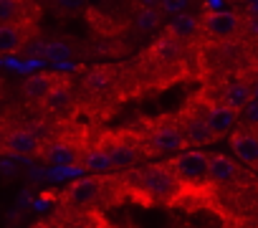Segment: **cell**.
<instances>
[{"instance_id": "6da1fadb", "label": "cell", "mask_w": 258, "mask_h": 228, "mask_svg": "<svg viewBox=\"0 0 258 228\" xmlns=\"http://www.w3.org/2000/svg\"><path fill=\"white\" fill-rule=\"evenodd\" d=\"M140 188L152 198V200H160V203H170L177 198L180 193V180L177 175L170 170V165H147L142 170L135 173Z\"/></svg>"}, {"instance_id": "7a4b0ae2", "label": "cell", "mask_w": 258, "mask_h": 228, "mask_svg": "<svg viewBox=\"0 0 258 228\" xmlns=\"http://www.w3.org/2000/svg\"><path fill=\"white\" fill-rule=\"evenodd\" d=\"M167 165L177 175L180 183H187V185L210 183L208 180V155L203 150H180L177 157H172Z\"/></svg>"}, {"instance_id": "3957f363", "label": "cell", "mask_w": 258, "mask_h": 228, "mask_svg": "<svg viewBox=\"0 0 258 228\" xmlns=\"http://www.w3.org/2000/svg\"><path fill=\"white\" fill-rule=\"evenodd\" d=\"M240 16L233 11H208L200 18V31H205L215 41H228L240 33Z\"/></svg>"}, {"instance_id": "277c9868", "label": "cell", "mask_w": 258, "mask_h": 228, "mask_svg": "<svg viewBox=\"0 0 258 228\" xmlns=\"http://www.w3.org/2000/svg\"><path fill=\"white\" fill-rule=\"evenodd\" d=\"M177 122H180V130H182L187 145L203 147V145L215 142L213 135H210V127H208V122H205V106H187V109L180 114Z\"/></svg>"}, {"instance_id": "5b68a950", "label": "cell", "mask_w": 258, "mask_h": 228, "mask_svg": "<svg viewBox=\"0 0 258 228\" xmlns=\"http://www.w3.org/2000/svg\"><path fill=\"white\" fill-rule=\"evenodd\" d=\"M41 147H43V140L31 127H23V125L8 127L3 152H11L16 157H38L41 155Z\"/></svg>"}, {"instance_id": "8992f818", "label": "cell", "mask_w": 258, "mask_h": 228, "mask_svg": "<svg viewBox=\"0 0 258 228\" xmlns=\"http://www.w3.org/2000/svg\"><path fill=\"white\" fill-rule=\"evenodd\" d=\"M238 120H240V111L233 109V106H228V104H223V101H215V104H208L205 106V122L210 127L213 140H220V137L230 135L235 130Z\"/></svg>"}, {"instance_id": "52a82bcc", "label": "cell", "mask_w": 258, "mask_h": 228, "mask_svg": "<svg viewBox=\"0 0 258 228\" xmlns=\"http://www.w3.org/2000/svg\"><path fill=\"white\" fill-rule=\"evenodd\" d=\"M147 142H150V152H180L187 145L180 122H160L150 132Z\"/></svg>"}, {"instance_id": "ba28073f", "label": "cell", "mask_w": 258, "mask_h": 228, "mask_svg": "<svg viewBox=\"0 0 258 228\" xmlns=\"http://www.w3.org/2000/svg\"><path fill=\"white\" fill-rule=\"evenodd\" d=\"M43 109L53 117H63V114L74 106V84L69 76H56L53 86L48 89V94L41 99Z\"/></svg>"}, {"instance_id": "9c48e42d", "label": "cell", "mask_w": 258, "mask_h": 228, "mask_svg": "<svg viewBox=\"0 0 258 228\" xmlns=\"http://www.w3.org/2000/svg\"><path fill=\"white\" fill-rule=\"evenodd\" d=\"M111 162V170H129L140 162V147L126 142L121 137H109L106 142H99Z\"/></svg>"}, {"instance_id": "30bf717a", "label": "cell", "mask_w": 258, "mask_h": 228, "mask_svg": "<svg viewBox=\"0 0 258 228\" xmlns=\"http://www.w3.org/2000/svg\"><path fill=\"white\" fill-rule=\"evenodd\" d=\"M99 195H101V180H96V178H79V180L66 185L63 203L74 205V208H84V205L96 203Z\"/></svg>"}, {"instance_id": "8fae6325", "label": "cell", "mask_w": 258, "mask_h": 228, "mask_svg": "<svg viewBox=\"0 0 258 228\" xmlns=\"http://www.w3.org/2000/svg\"><path fill=\"white\" fill-rule=\"evenodd\" d=\"M81 145H74V140H53L48 142L46 147H41V155L46 162L51 165H58V167H71V165H79L81 160Z\"/></svg>"}, {"instance_id": "7c38bea8", "label": "cell", "mask_w": 258, "mask_h": 228, "mask_svg": "<svg viewBox=\"0 0 258 228\" xmlns=\"http://www.w3.org/2000/svg\"><path fill=\"white\" fill-rule=\"evenodd\" d=\"M230 147L243 165H248L253 170L258 167V130H253V127L235 130L230 137Z\"/></svg>"}, {"instance_id": "4fadbf2b", "label": "cell", "mask_w": 258, "mask_h": 228, "mask_svg": "<svg viewBox=\"0 0 258 228\" xmlns=\"http://www.w3.org/2000/svg\"><path fill=\"white\" fill-rule=\"evenodd\" d=\"M26 23L28 21H21V23H0V56H11V53H18L28 38V31H26Z\"/></svg>"}, {"instance_id": "5bb4252c", "label": "cell", "mask_w": 258, "mask_h": 228, "mask_svg": "<svg viewBox=\"0 0 258 228\" xmlns=\"http://www.w3.org/2000/svg\"><path fill=\"white\" fill-rule=\"evenodd\" d=\"M238 165L225 155H208V180L218 185H230L238 180Z\"/></svg>"}, {"instance_id": "9a60e30c", "label": "cell", "mask_w": 258, "mask_h": 228, "mask_svg": "<svg viewBox=\"0 0 258 228\" xmlns=\"http://www.w3.org/2000/svg\"><path fill=\"white\" fill-rule=\"evenodd\" d=\"M198 33H200V18L187 16V13H177V16L167 23V28H165V36L175 38L177 43H182V41H192Z\"/></svg>"}, {"instance_id": "2e32d148", "label": "cell", "mask_w": 258, "mask_h": 228, "mask_svg": "<svg viewBox=\"0 0 258 228\" xmlns=\"http://www.w3.org/2000/svg\"><path fill=\"white\" fill-rule=\"evenodd\" d=\"M53 81H56V74H33L23 81V96L31 101H41L53 86Z\"/></svg>"}, {"instance_id": "e0dca14e", "label": "cell", "mask_w": 258, "mask_h": 228, "mask_svg": "<svg viewBox=\"0 0 258 228\" xmlns=\"http://www.w3.org/2000/svg\"><path fill=\"white\" fill-rule=\"evenodd\" d=\"M253 99V84L248 81H233L225 86V94H223V104L233 106V109H243L248 101Z\"/></svg>"}, {"instance_id": "ac0fdd59", "label": "cell", "mask_w": 258, "mask_h": 228, "mask_svg": "<svg viewBox=\"0 0 258 228\" xmlns=\"http://www.w3.org/2000/svg\"><path fill=\"white\" fill-rule=\"evenodd\" d=\"M89 173H109L111 170V162L104 152L101 145H91V147H84L81 150V160H79Z\"/></svg>"}, {"instance_id": "d6986e66", "label": "cell", "mask_w": 258, "mask_h": 228, "mask_svg": "<svg viewBox=\"0 0 258 228\" xmlns=\"http://www.w3.org/2000/svg\"><path fill=\"white\" fill-rule=\"evenodd\" d=\"M111 69H106V66H101V69H91L86 76H84V89L86 91H91V94H101V91H106L109 86H111Z\"/></svg>"}, {"instance_id": "ffe728a7", "label": "cell", "mask_w": 258, "mask_h": 228, "mask_svg": "<svg viewBox=\"0 0 258 228\" xmlns=\"http://www.w3.org/2000/svg\"><path fill=\"white\" fill-rule=\"evenodd\" d=\"M26 18V0H0V23H21Z\"/></svg>"}, {"instance_id": "44dd1931", "label": "cell", "mask_w": 258, "mask_h": 228, "mask_svg": "<svg viewBox=\"0 0 258 228\" xmlns=\"http://www.w3.org/2000/svg\"><path fill=\"white\" fill-rule=\"evenodd\" d=\"M157 23H160V11H155V8H142L140 11V16H137V28L140 31H152V28H157Z\"/></svg>"}, {"instance_id": "7402d4cb", "label": "cell", "mask_w": 258, "mask_h": 228, "mask_svg": "<svg viewBox=\"0 0 258 228\" xmlns=\"http://www.w3.org/2000/svg\"><path fill=\"white\" fill-rule=\"evenodd\" d=\"M46 59L48 61H66L69 56H71V48L63 43V41H51L48 46H46Z\"/></svg>"}, {"instance_id": "603a6c76", "label": "cell", "mask_w": 258, "mask_h": 228, "mask_svg": "<svg viewBox=\"0 0 258 228\" xmlns=\"http://www.w3.org/2000/svg\"><path fill=\"white\" fill-rule=\"evenodd\" d=\"M240 117H243V122H245V127H253V130H258V96H253L243 109H240Z\"/></svg>"}, {"instance_id": "cb8c5ba5", "label": "cell", "mask_w": 258, "mask_h": 228, "mask_svg": "<svg viewBox=\"0 0 258 228\" xmlns=\"http://www.w3.org/2000/svg\"><path fill=\"white\" fill-rule=\"evenodd\" d=\"M160 3V11L167 13V16H177V13H185L190 0H157Z\"/></svg>"}, {"instance_id": "d4e9b609", "label": "cell", "mask_w": 258, "mask_h": 228, "mask_svg": "<svg viewBox=\"0 0 258 228\" xmlns=\"http://www.w3.org/2000/svg\"><path fill=\"white\" fill-rule=\"evenodd\" d=\"M84 3L86 0H53V8L58 13H76V11L84 8Z\"/></svg>"}, {"instance_id": "484cf974", "label": "cell", "mask_w": 258, "mask_h": 228, "mask_svg": "<svg viewBox=\"0 0 258 228\" xmlns=\"http://www.w3.org/2000/svg\"><path fill=\"white\" fill-rule=\"evenodd\" d=\"M8 122L6 120H0V152H3V145H6V132H8Z\"/></svg>"}, {"instance_id": "4316f807", "label": "cell", "mask_w": 258, "mask_h": 228, "mask_svg": "<svg viewBox=\"0 0 258 228\" xmlns=\"http://www.w3.org/2000/svg\"><path fill=\"white\" fill-rule=\"evenodd\" d=\"M3 94H6V89H3V81H0V99H3Z\"/></svg>"}, {"instance_id": "83f0119b", "label": "cell", "mask_w": 258, "mask_h": 228, "mask_svg": "<svg viewBox=\"0 0 258 228\" xmlns=\"http://www.w3.org/2000/svg\"><path fill=\"white\" fill-rule=\"evenodd\" d=\"M248 3H258V0H248Z\"/></svg>"}, {"instance_id": "f1b7e54d", "label": "cell", "mask_w": 258, "mask_h": 228, "mask_svg": "<svg viewBox=\"0 0 258 228\" xmlns=\"http://www.w3.org/2000/svg\"><path fill=\"white\" fill-rule=\"evenodd\" d=\"M255 74H258V66H255Z\"/></svg>"}, {"instance_id": "f546056e", "label": "cell", "mask_w": 258, "mask_h": 228, "mask_svg": "<svg viewBox=\"0 0 258 228\" xmlns=\"http://www.w3.org/2000/svg\"><path fill=\"white\" fill-rule=\"evenodd\" d=\"M255 170H258V167H255Z\"/></svg>"}]
</instances>
